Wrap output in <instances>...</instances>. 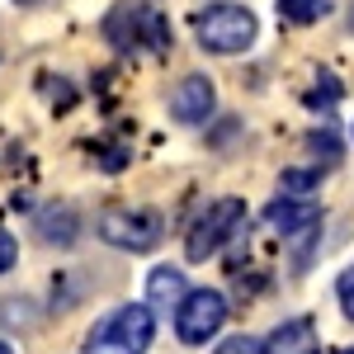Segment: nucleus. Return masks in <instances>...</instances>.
I'll return each mask as SVG.
<instances>
[{
  "label": "nucleus",
  "instance_id": "obj_14",
  "mask_svg": "<svg viewBox=\"0 0 354 354\" xmlns=\"http://www.w3.org/2000/svg\"><path fill=\"white\" fill-rule=\"evenodd\" d=\"M312 185H317V170H288V175L279 180V189H283V194H307Z\"/></svg>",
  "mask_w": 354,
  "mask_h": 354
},
{
  "label": "nucleus",
  "instance_id": "obj_2",
  "mask_svg": "<svg viewBox=\"0 0 354 354\" xmlns=\"http://www.w3.org/2000/svg\"><path fill=\"white\" fill-rule=\"evenodd\" d=\"M194 33H198L203 53L232 57V53H245V48L255 43L260 24H255V15H250L245 5L222 0V5H208V10H198V15H194Z\"/></svg>",
  "mask_w": 354,
  "mask_h": 354
},
{
  "label": "nucleus",
  "instance_id": "obj_4",
  "mask_svg": "<svg viewBox=\"0 0 354 354\" xmlns=\"http://www.w3.org/2000/svg\"><path fill=\"white\" fill-rule=\"evenodd\" d=\"M241 222H245L241 198H218V203H208V213H198V222H194L189 236H185V255H189L194 265L208 260V255H218L222 245L241 232Z\"/></svg>",
  "mask_w": 354,
  "mask_h": 354
},
{
  "label": "nucleus",
  "instance_id": "obj_3",
  "mask_svg": "<svg viewBox=\"0 0 354 354\" xmlns=\"http://www.w3.org/2000/svg\"><path fill=\"white\" fill-rule=\"evenodd\" d=\"M104 33L123 53H161V48H170V24H165V15L156 5H118L104 19Z\"/></svg>",
  "mask_w": 354,
  "mask_h": 354
},
{
  "label": "nucleus",
  "instance_id": "obj_13",
  "mask_svg": "<svg viewBox=\"0 0 354 354\" xmlns=\"http://www.w3.org/2000/svg\"><path fill=\"white\" fill-rule=\"evenodd\" d=\"M213 354H265V340H255V335H232V340H222Z\"/></svg>",
  "mask_w": 354,
  "mask_h": 354
},
{
  "label": "nucleus",
  "instance_id": "obj_8",
  "mask_svg": "<svg viewBox=\"0 0 354 354\" xmlns=\"http://www.w3.org/2000/svg\"><path fill=\"white\" fill-rule=\"evenodd\" d=\"M265 222H270L279 236H302V232H312V227L322 222V208H317V203H307V198L283 194L279 203H270V208H265Z\"/></svg>",
  "mask_w": 354,
  "mask_h": 354
},
{
  "label": "nucleus",
  "instance_id": "obj_11",
  "mask_svg": "<svg viewBox=\"0 0 354 354\" xmlns=\"http://www.w3.org/2000/svg\"><path fill=\"white\" fill-rule=\"evenodd\" d=\"M38 232L57 245H71L76 241V213H71V208H48V213L38 218Z\"/></svg>",
  "mask_w": 354,
  "mask_h": 354
},
{
  "label": "nucleus",
  "instance_id": "obj_17",
  "mask_svg": "<svg viewBox=\"0 0 354 354\" xmlns=\"http://www.w3.org/2000/svg\"><path fill=\"white\" fill-rule=\"evenodd\" d=\"M0 354H15V350H10V345H5V340H0Z\"/></svg>",
  "mask_w": 354,
  "mask_h": 354
},
{
  "label": "nucleus",
  "instance_id": "obj_1",
  "mask_svg": "<svg viewBox=\"0 0 354 354\" xmlns=\"http://www.w3.org/2000/svg\"><path fill=\"white\" fill-rule=\"evenodd\" d=\"M156 340V312L147 302H123L85 335V354H147Z\"/></svg>",
  "mask_w": 354,
  "mask_h": 354
},
{
  "label": "nucleus",
  "instance_id": "obj_15",
  "mask_svg": "<svg viewBox=\"0 0 354 354\" xmlns=\"http://www.w3.org/2000/svg\"><path fill=\"white\" fill-rule=\"evenodd\" d=\"M335 293H340V307H345V317L354 322V265L340 274V283H335Z\"/></svg>",
  "mask_w": 354,
  "mask_h": 354
},
{
  "label": "nucleus",
  "instance_id": "obj_18",
  "mask_svg": "<svg viewBox=\"0 0 354 354\" xmlns=\"http://www.w3.org/2000/svg\"><path fill=\"white\" fill-rule=\"evenodd\" d=\"M19 5H38V0H19Z\"/></svg>",
  "mask_w": 354,
  "mask_h": 354
},
{
  "label": "nucleus",
  "instance_id": "obj_6",
  "mask_svg": "<svg viewBox=\"0 0 354 354\" xmlns=\"http://www.w3.org/2000/svg\"><path fill=\"white\" fill-rule=\"evenodd\" d=\"M100 236L118 250H151V245H161L165 227L147 208H109V213H100Z\"/></svg>",
  "mask_w": 354,
  "mask_h": 354
},
{
  "label": "nucleus",
  "instance_id": "obj_7",
  "mask_svg": "<svg viewBox=\"0 0 354 354\" xmlns=\"http://www.w3.org/2000/svg\"><path fill=\"white\" fill-rule=\"evenodd\" d=\"M218 104V95H213V81L208 76H185V81L170 90V118L175 123H203L208 113Z\"/></svg>",
  "mask_w": 354,
  "mask_h": 354
},
{
  "label": "nucleus",
  "instance_id": "obj_16",
  "mask_svg": "<svg viewBox=\"0 0 354 354\" xmlns=\"http://www.w3.org/2000/svg\"><path fill=\"white\" fill-rule=\"evenodd\" d=\"M15 260H19V245H15V236H10V232H0V274L15 270Z\"/></svg>",
  "mask_w": 354,
  "mask_h": 354
},
{
  "label": "nucleus",
  "instance_id": "obj_5",
  "mask_svg": "<svg viewBox=\"0 0 354 354\" xmlns=\"http://www.w3.org/2000/svg\"><path fill=\"white\" fill-rule=\"evenodd\" d=\"M227 322V298L218 288H194L175 302V335L185 345H208Z\"/></svg>",
  "mask_w": 354,
  "mask_h": 354
},
{
  "label": "nucleus",
  "instance_id": "obj_12",
  "mask_svg": "<svg viewBox=\"0 0 354 354\" xmlns=\"http://www.w3.org/2000/svg\"><path fill=\"white\" fill-rule=\"evenodd\" d=\"M279 15L293 24H317L326 15V0H279Z\"/></svg>",
  "mask_w": 354,
  "mask_h": 354
},
{
  "label": "nucleus",
  "instance_id": "obj_10",
  "mask_svg": "<svg viewBox=\"0 0 354 354\" xmlns=\"http://www.w3.org/2000/svg\"><path fill=\"white\" fill-rule=\"evenodd\" d=\"M185 293H189V288H185V274L170 270V265L151 270V279H147V302L161 307V312H175V302L185 298Z\"/></svg>",
  "mask_w": 354,
  "mask_h": 354
},
{
  "label": "nucleus",
  "instance_id": "obj_9",
  "mask_svg": "<svg viewBox=\"0 0 354 354\" xmlns=\"http://www.w3.org/2000/svg\"><path fill=\"white\" fill-rule=\"evenodd\" d=\"M312 350H317V326H312V317L283 322V326L265 340V354H312Z\"/></svg>",
  "mask_w": 354,
  "mask_h": 354
}]
</instances>
